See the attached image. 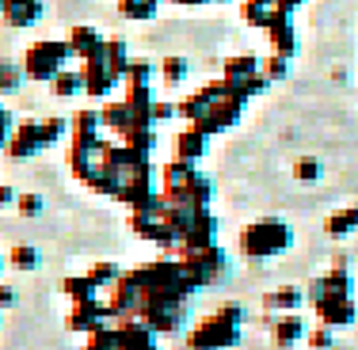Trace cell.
I'll return each instance as SVG.
<instances>
[{
  "mask_svg": "<svg viewBox=\"0 0 358 350\" xmlns=\"http://www.w3.org/2000/svg\"><path fill=\"white\" fill-rule=\"evenodd\" d=\"M62 289H65V297H69L73 305H88V301H99V286L92 282L88 275H69L62 282Z\"/></svg>",
  "mask_w": 358,
  "mask_h": 350,
  "instance_id": "22",
  "label": "cell"
},
{
  "mask_svg": "<svg viewBox=\"0 0 358 350\" xmlns=\"http://www.w3.org/2000/svg\"><path fill=\"white\" fill-rule=\"evenodd\" d=\"M103 57H107V65H110V69H115V73L126 80V69H130V54H126V42H122V38H107Z\"/></svg>",
  "mask_w": 358,
  "mask_h": 350,
  "instance_id": "29",
  "label": "cell"
},
{
  "mask_svg": "<svg viewBox=\"0 0 358 350\" xmlns=\"http://www.w3.org/2000/svg\"><path fill=\"white\" fill-rule=\"evenodd\" d=\"M54 96L57 99H69V96H76V92H84V73L80 69H65V73H57L54 76Z\"/></svg>",
  "mask_w": 358,
  "mask_h": 350,
  "instance_id": "28",
  "label": "cell"
},
{
  "mask_svg": "<svg viewBox=\"0 0 358 350\" xmlns=\"http://www.w3.org/2000/svg\"><path fill=\"white\" fill-rule=\"evenodd\" d=\"M103 130H115L118 138H126V133L134 130V118H130V107H126V99H118V103H107L103 110Z\"/></svg>",
  "mask_w": 358,
  "mask_h": 350,
  "instance_id": "23",
  "label": "cell"
},
{
  "mask_svg": "<svg viewBox=\"0 0 358 350\" xmlns=\"http://www.w3.org/2000/svg\"><path fill=\"white\" fill-rule=\"evenodd\" d=\"M157 4L160 0H118V12L126 20H152L157 15Z\"/></svg>",
  "mask_w": 358,
  "mask_h": 350,
  "instance_id": "30",
  "label": "cell"
},
{
  "mask_svg": "<svg viewBox=\"0 0 358 350\" xmlns=\"http://www.w3.org/2000/svg\"><path fill=\"white\" fill-rule=\"evenodd\" d=\"M4 23L8 27H35L42 20V0H4Z\"/></svg>",
  "mask_w": 358,
  "mask_h": 350,
  "instance_id": "17",
  "label": "cell"
},
{
  "mask_svg": "<svg viewBox=\"0 0 358 350\" xmlns=\"http://www.w3.org/2000/svg\"><path fill=\"white\" fill-rule=\"evenodd\" d=\"M107 320H115V316H110V305L88 301V305H73V312L65 316V328L84 331V335H96L99 328H107Z\"/></svg>",
  "mask_w": 358,
  "mask_h": 350,
  "instance_id": "11",
  "label": "cell"
},
{
  "mask_svg": "<svg viewBox=\"0 0 358 350\" xmlns=\"http://www.w3.org/2000/svg\"><path fill=\"white\" fill-rule=\"evenodd\" d=\"M263 76H267V80H286V76H289V61H286V57H278V54H271L267 61H263Z\"/></svg>",
  "mask_w": 358,
  "mask_h": 350,
  "instance_id": "41",
  "label": "cell"
},
{
  "mask_svg": "<svg viewBox=\"0 0 358 350\" xmlns=\"http://www.w3.org/2000/svg\"><path fill=\"white\" fill-rule=\"evenodd\" d=\"M73 126L65 122V118H46V122H38V133H42V149H50V145H57L69 133Z\"/></svg>",
  "mask_w": 358,
  "mask_h": 350,
  "instance_id": "32",
  "label": "cell"
},
{
  "mask_svg": "<svg viewBox=\"0 0 358 350\" xmlns=\"http://www.w3.org/2000/svg\"><path fill=\"white\" fill-rule=\"evenodd\" d=\"M294 244V228L278 217H263V221H252L248 228L241 233V251L248 259H271V255H282L289 251Z\"/></svg>",
  "mask_w": 358,
  "mask_h": 350,
  "instance_id": "2",
  "label": "cell"
},
{
  "mask_svg": "<svg viewBox=\"0 0 358 350\" xmlns=\"http://www.w3.org/2000/svg\"><path fill=\"white\" fill-rule=\"evenodd\" d=\"M118 335H122V350H160L157 331H149L141 320H118Z\"/></svg>",
  "mask_w": 358,
  "mask_h": 350,
  "instance_id": "18",
  "label": "cell"
},
{
  "mask_svg": "<svg viewBox=\"0 0 358 350\" xmlns=\"http://www.w3.org/2000/svg\"><path fill=\"white\" fill-rule=\"evenodd\" d=\"M206 133H199L194 126H187L183 133L176 138V160H187V164H194V160H202V152H206Z\"/></svg>",
  "mask_w": 358,
  "mask_h": 350,
  "instance_id": "20",
  "label": "cell"
},
{
  "mask_svg": "<svg viewBox=\"0 0 358 350\" xmlns=\"http://www.w3.org/2000/svg\"><path fill=\"white\" fill-rule=\"evenodd\" d=\"M38 263H42L38 247H31V244H15V247H12V267H15V270H35Z\"/></svg>",
  "mask_w": 358,
  "mask_h": 350,
  "instance_id": "33",
  "label": "cell"
},
{
  "mask_svg": "<svg viewBox=\"0 0 358 350\" xmlns=\"http://www.w3.org/2000/svg\"><path fill=\"white\" fill-rule=\"evenodd\" d=\"M88 278H92V282H96V286H99V289H103V286L110 289V286H115V282H118V278H122V270H118V267H115V263H96V267H92V270H88Z\"/></svg>",
  "mask_w": 358,
  "mask_h": 350,
  "instance_id": "35",
  "label": "cell"
},
{
  "mask_svg": "<svg viewBox=\"0 0 358 350\" xmlns=\"http://www.w3.org/2000/svg\"><path fill=\"white\" fill-rule=\"evenodd\" d=\"M0 12H4V0H0Z\"/></svg>",
  "mask_w": 358,
  "mask_h": 350,
  "instance_id": "50",
  "label": "cell"
},
{
  "mask_svg": "<svg viewBox=\"0 0 358 350\" xmlns=\"http://www.w3.org/2000/svg\"><path fill=\"white\" fill-rule=\"evenodd\" d=\"M118 202H126L130 213H152L160 202V187H157V172L152 164H138L122 175V191H118Z\"/></svg>",
  "mask_w": 358,
  "mask_h": 350,
  "instance_id": "4",
  "label": "cell"
},
{
  "mask_svg": "<svg viewBox=\"0 0 358 350\" xmlns=\"http://www.w3.org/2000/svg\"><path fill=\"white\" fill-rule=\"evenodd\" d=\"M241 323H244V309L241 305H221L217 312H210L206 320H199L187 335L191 350H229L241 343Z\"/></svg>",
  "mask_w": 358,
  "mask_h": 350,
  "instance_id": "1",
  "label": "cell"
},
{
  "mask_svg": "<svg viewBox=\"0 0 358 350\" xmlns=\"http://www.w3.org/2000/svg\"><path fill=\"white\" fill-rule=\"evenodd\" d=\"M160 198H164L168 210H210V198H214V183H210L202 172H194L183 183L160 187Z\"/></svg>",
  "mask_w": 358,
  "mask_h": 350,
  "instance_id": "6",
  "label": "cell"
},
{
  "mask_svg": "<svg viewBox=\"0 0 358 350\" xmlns=\"http://www.w3.org/2000/svg\"><path fill=\"white\" fill-rule=\"evenodd\" d=\"M324 233H328L331 240H343V236L358 233V206H343V210L328 213V221H324Z\"/></svg>",
  "mask_w": 358,
  "mask_h": 350,
  "instance_id": "21",
  "label": "cell"
},
{
  "mask_svg": "<svg viewBox=\"0 0 358 350\" xmlns=\"http://www.w3.org/2000/svg\"><path fill=\"white\" fill-rule=\"evenodd\" d=\"M263 73V61L255 54H236L225 57V80H248V76Z\"/></svg>",
  "mask_w": 358,
  "mask_h": 350,
  "instance_id": "24",
  "label": "cell"
},
{
  "mask_svg": "<svg viewBox=\"0 0 358 350\" xmlns=\"http://www.w3.org/2000/svg\"><path fill=\"white\" fill-rule=\"evenodd\" d=\"M12 110L8 107H0V149H8V138H12Z\"/></svg>",
  "mask_w": 358,
  "mask_h": 350,
  "instance_id": "45",
  "label": "cell"
},
{
  "mask_svg": "<svg viewBox=\"0 0 358 350\" xmlns=\"http://www.w3.org/2000/svg\"><path fill=\"white\" fill-rule=\"evenodd\" d=\"M305 301H309V293H305V289H297V286H278L275 293H267V297H263V305H267V312H278V316H286V312H297Z\"/></svg>",
  "mask_w": 358,
  "mask_h": 350,
  "instance_id": "19",
  "label": "cell"
},
{
  "mask_svg": "<svg viewBox=\"0 0 358 350\" xmlns=\"http://www.w3.org/2000/svg\"><path fill=\"white\" fill-rule=\"evenodd\" d=\"M65 160H69L73 175L80 179V183H88L92 168H96V149H88V145H69V152H65Z\"/></svg>",
  "mask_w": 358,
  "mask_h": 350,
  "instance_id": "25",
  "label": "cell"
},
{
  "mask_svg": "<svg viewBox=\"0 0 358 350\" xmlns=\"http://www.w3.org/2000/svg\"><path fill=\"white\" fill-rule=\"evenodd\" d=\"M187 278H191L194 289L202 286H217L221 278H229V255L221 247H202V251H183L179 255Z\"/></svg>",
  "mask_w": 358,
  "mask_h": 350,
  "instance_id": "5",
  "label": "cell"
},
{
  "mask_svg": "<svg viewBox=\"0 0 358 350\" xmlns=\"http://www.w3.org/2000/svg\"><path fill=\"white\" fill-rule=\"evenodd\" d=\"M4 305H15V289L12 286H0V309H4Z\"/></svg>",
  "mask_w": 358,
  "mask_h": 350,
  "instance_id": "47",
  "label": "cell"
},
{
  "mask_svg": "<svg viewBox=\"0 0 358 350\" xmlns=\"http://www.w3.org/2000/svg\"><path fill=\"white\" fill-rule=\"evenodd\" d=\"M176 4H183V8H194V4H206V0H176Z\"/></svg>",
  "mask_w": 358,
  "mask_h": 350,
  "instance_id": "49",
  "label": "cell"
},
{
  "mask_svg": "<svg viewBox=\"0 0 358 350\" xmlns=\"http://www.w3.org/2000/svg\"><path fill=\"white\" fill-rule=\"evenodd\" d=\"M206 110H210V96H206L202 88L194 92V96H187L183 103H179V115H183L187 122H199V118L206 115Z\"/></svg>",
  "mask_w": 358,
  "mask_h": 350,
  "instance_id": "31",
  "label": "cell"
},
{
  "mask_svg": "<svg viewBox=\"0 0 358 350\" xmlns=\"http://www.w3.org/2000/svg\"><path fill=\"white\" fill-rule=\"evenodd\" d=\"M241 110H244V103H236V99H210V110L191 126L199 133H206V138H214V133H225L229 126L241 122Z\"/></svg>",
  "mask_w": 358,
  "mask_h": 350,
  "instance_id": "7",
  "label": "cell"
},
{
  "mask_svg": "<svg viewBox=\"0 0 358 350\" xmlns=\"http://www.w3.org/2000/svg\"><path fill=\"white\" fill-rule=\"evenodd\" d=\"M305 293H309V305H320V301H328V297H351L355 293L351 270H347V267H331L328 275L313 278Z\"/></svg>",
  "mask_w": 358,
  "mask_h": 350,
  "instance_id": "8",
  "label": "cell"
},
{
  "mask_svg": "<svg viewBox=\"0 0 358 350\" xmlns=\"http://www.w3.org/2000/svg\"><path fill=\"white\" fill-rule=\"evenodd\" d=\"M15 210H20L23 217H38V213H42V194H20Z\"/></svg>",
  "mask_w": 358,
  "mask_h": 350,
  "instance_id": "42",
  "label": "cell"
},
{
  "mask_svg": "<svg viewBox=\"0 0 358 350\" xmlns=\"http://www.w3.org/2000/svg\"><path fill=\"white\" fill-rule=\"evenodd\" d=\"M187 73H191L187 57H164V84H183Z\"/></svg>",
  "mask_w": 358,
  "mask_h": 350,
  "instance_id": "36",
  "label": "cell"
},
{
  "mask_svg": "<svg viewBox=\"0 0 358 350\" xmlns=\"http://www.w3.org/2000/svg\"><path fill=\"white\" fill-rule=\"evenodd\" d=\"M271 335H275V343L289 350L294 343H301V339H309V328H305V320L297 312H286V316H271Z\"/></svg>",
  "mask_w": 358,
  "mask_h": 350,
  "instance_id": "16",
  "label": "cell"
},
{
  "mask_svg": "<svg viewBox=\"0 0 358 350\" xmlns=\"http://www.w3.org/2000/svg\"><path fill=\"white\" fill-rule=\"evenodd\" d=\"M172 115H179V103H168V99H157V107H152V122H168Z\"/></svg>",
  "mask_w": 358,
  "mask_h": 350,
  "instance_id": "44",
  "label": "cell"
},
{
  "mask_svg": "<svg viewBox=\"0 0 358 350\" xmlns=\"http://www.w3.org/2000/svg\"><path fill=\"white\" fill-rule=\"evenodd\" d=\"M297 4H305V0H278V4H275V8H278V12H294V8H297Z\"/></svg>",
  "mask_w": 358,
  "mask_h": 350,
  "instance_id": "48",
  "label": "cell"
},
{
  "mask_svg": "<svg viewBox=\"0 0 358 350\" xmlns=\"http://www.w3.org/2000/svg\"><path fill=\"white\" fill-rule=\"evenodd\" d=\"M88 350H122L118 328H99L96 335H88Z\"/></svg>",
  "mask_w": 358,
  "mask_h": 350,
  "instance_id": "34",
  "label": "cell"
},
{
  "mask_svg": "<svg viewBox=\"0 0 358 350\" xmlns=\"http://www.w3.org/2000/svg\"><path fill=\"white\" fill-rule=\"evenodd\" d=\"M122 145H126V149H130L138 160H149L152 149H157V133H152V130H130V133L122 138Z\"/></svg>",
  "mask_w": 358,
  "mask_h": 350,
  "instance_id": "27",
  "label": "cell"
},
{
  "mask_svg": "<svg viewBox=\"0 0 358 350\" xmlns=\"http://www.w3.org/2000/svg\"><path fill=\"white\" fill-rule=\"evenodd\" d=\"M65 42H69L73 57H80V61H92V57H99L107 50L103 35H99L96 27H88V23H76L69 35H65Z\"/></svg>",
  "mask_w": 358,
  "mask_h": 350,
  "instance_id": "14",
  "label": "cell"
},
{
  "mask_svg": "<svg viewBox=\"0 0 358 350\" xmlns=\"http://www.w3.org/2000/svg\"><path fill=\"white\" fill-rule=\"evenodd\" d=\"M267 42H271V54L278 57H294L297 54V35H294V23H289V12H278L271 15V27H267Z\"/></svg>",
  "mask_w": 358,
  "mask_h": 350,
  "instance_id": "12",
  "label": "cell"
},
{
  "mask_svg": "<svg viewBox=\"0 0 358 350\" xmlns=\"http://www.w3.org/2000/svg\"><path fill=\"white\" fill-rule=\"evenodd\" d=\"M130 228L138 236H145L149 244L164 247V251H176L179 247V233L168 225L164 217H152V213H130Z\"/></svg>",
  "mask_w": 358,
  "mask_h": 350,
  "instance_id": "9",
  "label": "cell"
},
{
  "mask_svg": "<svg viewBox=\"0 0 358 350\" xmlns=\"http://www.w3.org/2000/svg\"><path fill=\"white\" fill-rule=\"evenodd\" d=\"M320 175H324V168H320V160H313V156H301L294 164V179H301V183H317Z\"/></svg>",
  "mask_w": 358,
  "mask_h": 350,
  "instance_id": "38",
  "label": "cell"
},
{
  "mask_svg": "<svg viewBox=\"0 0 358 350\" xmlns=\"http://www.w3.org/2000/svg\"><path fill=\"white\" fill-rule=\"evenodd\" d=\"M80 73H84V92H88V96H96V99L110 96V92L118 88V80H122V76H118V73L107 65V57H103V54L92 57V61H84V65H80Z\"/></svg>",
  "mask_w": 358,
  "mask_h": 350,
  "instance_id": "10",
  "label": "cell"
},
{
  "mask_svg": "<svg viewBox=\"0 0 358 350\" xmlns=\"http://www.w3.org/2000/svg\"><path fill=\"white\" fill-rule=\"evenodd\" d=\"M15 202H20V191H12V187H4V183H0V210L15 206Z\"/></svg>",
  "mask_w": 358,
  "mask_h": 350,
  "instance_id": "46",
  "label": "cell"
},
{
  "mask_svg": "<svg viewBox=\"0 0 358 350\" xmlns=\"http://www.w3.org/2000/svg\"><path fill=\"white\" fill-rule=\"evenodd\" d=\"M320 316V323L324 328H351V323L358 320V309H355V301L351 297H328V301H320V305H313Z\"/></svg>",
  "mask_w": 358,
  "mask_h": 350,
  "instance_id": "13",
  "label": "cell"
},
{
  "mask_svg": "<svg viewBox=\"0 0 358 350\" xmlns=\"http://www.w3.org/2000/svg\"><path fill=\"white\" fill-rule=\"evenodd\" d=\"M278 0H244V23L248 27H271V15H275Z\"/></svg>",
  "mask_w": 358,
  "mask_h": 350,
  "instance_id": "26",
  "label": "cell"
},
{
  "mask_svg": "<svg viewBox=\"0 0 358 350\" xmlns=\"http://www.w3.org/2000/svg\"><path fill=\"white\" fill-rule=\"evenodd\" d=\"M194 175V164H187V160H172V164H164V179H160V187H172V183H183V179Z\"/></svg>",
  "mask_w": 358,
  "mask_h": 350,
  "instance_id": "37",
  "label": "cell"
},
{
  "mask_svg": "<svg viewBox=\"0 0 358 350\" xmlns=\"http://www.w3.org/2000/svg\"><path fill=\"white\" fill-rule=\"evenodd\" d=\"M73 57L69 42L65 38H42L35 46L27 50V57H23V73L31 76V80H50L54 84L57 73H65V61Z\"/></svg>",
  "mask_w": 358,
  "mask_h": 350,
  "instance_id": "3",
  "label": "cell"
},
{
  "mask_svg": "<svg viewBox=\"0 0 358 350\" xmlns=\"http://www.w3.org/2000/svg\"><path fill=\"white\" fill-rule=\"evenodd\" d=\"M23 84V69L12 61H0V92H15Z\"/></svg>",
  "mask_w": 358,
  "mask_h": 350,
  "instance_id": "40",
  "label": "cell"
},
{
  "mask_svg": "<svg viewBox=\"0 0 358 350\" xmlns=\"http://www.w3.org/2000/svg\"><path fill=\"white\" fill-rule=\"evenodd\" d=\"M152 65L149 61H130V69H126V84H134V88H145V84H152Z\"/></svg>",
  "mask_w": 358,
  "mask_h": 350,
  "instance_id": "39",
  "label": "cell"
},
{
  "mask_svg": "<svg viewBox=\"0 0 358 350\" xmlns=\"http://www.w3.org/2000/svg\"><path fill=\"white\" fill-rule=\"evenodd\" d=\"M8 156L12 160H31L35 152H42V133H38V122L31 118V122H20L12 133V141H8Z\"/></svg>",
  "mask_w": 358,
  "mask_h": 350,
  "instance_id": "15",
  "label": "cell"
},
{
  "mask_svg": "<svg viewBox=\"0 0 358 350\" xmlns=\"http://www.w3.org/2000/svg\"><path fill=\"white\" fill-rule=\"evenodd\" d=\"M331 343H336V335H331V328H324V323L309 331V347H313V350H328Z\"/></svg>",
  "mask_w": 358,
  "mask_h": 350,
  "instance_id": "43",
  "label": "cell"
}]
</instances>
